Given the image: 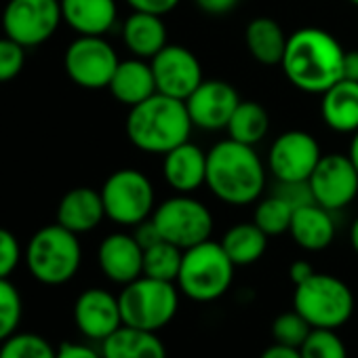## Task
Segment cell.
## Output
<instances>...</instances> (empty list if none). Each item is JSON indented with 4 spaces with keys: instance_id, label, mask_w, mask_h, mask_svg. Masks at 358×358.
<instances>
[{
    "instance_id": "6da1fadb",
    "label": "cell",
    "mask_w": 358,
    "mask_h": 358,
    "mask_svg": "<svg viewBox=\"0 0 358 358\" xmlns=\"http://www.w3.org/2000/svg\"><path fill=\"white\" fill-rule=\"evenodd\" d=\"M341 43L322 28H299L289 41L280 62L287 80L310 95H322L343 78Z\"/></svg>"
},
{
    "instance_id": "7a4b0ae2",
    "label": "cell",
    "mask_w": 358,
    "mask_h": 358,
    "mask_svg": "<svg viewBox=\"0 0 358 358\" xmlns=\"http://www.w3.org/2000/svg\"><path fill=\"white\" fill-rule=\"evenodd\" d=\"M211 194L232 207L257 203L266 188V166L253 145L222 139L207 152V184Z\"/></svg>"
},
{
    "instance_id": "3957f363",
    "label": "cell",
    "mask_w": 358,
    "mask_h": 358,
    "mask_svg": "<svg viewBox=\"0 0 358 358\" xmlns=\"http://www.w3.org/2000/svg\"><path fill=\"white\" fill-rule=\"evenodd\" d=\"M129 141L145 154H166L192 135V118L188 106L162 93H154L145 101L129 108L124 122Z\"/></svg>"
},
{
    "instance_id": "277c9868",
    "label": "cell",
    "mask_w": 358,
    "mask_h": 358,
    "mask_svg": "<svg viewBox=\"0 0 358 358\" xmlns=\"http://www.w3.org/2000/svg\"><path fill=\"white\" fill-rule=\"evenodd\" d=\"M236 266L224 251L222 243L205 241L184 251L177 287L196 303H211L228 293Z\"/></svg>"
},
{
    "instance_id": "5b68a950",
    "label": "cell",
    "mask_w": 358,
    "mask_h": 358,
    "mask_svg": "<svg viewBox=\"0 0 358 358\" xmlns=\"http://www.w3.org/2000/svg\"><path fill=\"white\" fill-rule=\"evenodd\" d=\"M83 262L78 234L66 230L57 222L41 228L28 243L26 264L30 274L47 287L70 282Z\"/></svg>"
},
{
    "instance_id": "8992f818",
    "label": "cell",
    "mask_w": 358,
    "mask_h": 358,
    "mask_svg": "<svg viewBox=\"0 0 358 358\" xmlns=\"http://www.w3.org/2000/svg\"><path fill=\"white\" fill-rule=\"evenodd\" d=\"M352 289L333 274L314 272L308 280L295 285L293 310L299 312L312 329H339L354 314Z\"/></svg>"
},
{
    "instance_id": "52a82bcc",
    "label": "cell",
    "mask_w": 358,
    "mask_h": 358,
    "mask_svg": "<svg viewBox=\"0 0 358 358\" xmlns=\"http://www.w3.org/2000/svg\"><path fill=\"white\" fill-rule=\"evenodd\" d=\"M118 303L122 324L156 333L175 318L179 310V287L175 282L139 276L122 287Z\"/></svg>"
},
{
    "instance_id": "ba28073f",
    "label": "cell",
    "mask_w": 358,
    "mask_h": 358,
    "mask_svg": "<svg viewBox=\"0 0 358 358\" xmlns=\"http://www.w3.org/2000/svg\"><path fill=\"white\" fill-rule=\"evenodd\" d=\"M106 217L116 226L135 228L152 217L156 209V192L145 173L137 169H118L101 186Z\"/></svg>"
},
{
    "instance_id": "9c48e42d",
    "label": "cell",
    "mask_w": 358,
    "mask_h": 358,
    "mask_svg": "<svg viewBox=\"0 0 358 358\" xmlns=\"http://www.w3.org/2000/svg\"><path fill=\"white\" fill-rule=\"evenodd\" d=\"M152 220L160 236L179 249H190L211 238L213 215L209 207L190 194H175L156 205Z\"/></svg>"
},
{
    "instance_id": "30bf717a",
    "label": "cell",
    "mask_w": 358,
    "mask_h": 358,
    "mask_svg": "<svg viewBox=\"0 0 358 358\" xmlns=\"http://www.w3.org/2000/svg\"><path fill=\"white\" fill-rule=\"evenodd\" d=\"M64 22L59 0H9L3 11V32L26 49L47 43Z\"/></svg>"
},
{
    "instance_id": "8fae6325",
    "label": "cell",
    "mask_w": 358,
    "mask_h": 358,
    "mask_svg": "<svg viewBox=\"0 0 358 358\" xmlns=\"http://www.w3.org/2000/svg\"><path fill=\"white\" fill-rule=\"evenodd\" d=\"M120 59L103 36H78L64 55V68L70 80L83 89H108Z\"/></svg>"
},
{
    "instance_id": "7c38bea8",
    "label": "cell",
    "mask_w": 358,
    "mask_h": 358,
    "mask_svg": "<svg viewBox=\"0 0 358 358\" xmlns=\"http://www.w3.org/2000/svg\"><path fill=\"white\" fill-rule=\"evenodd\" d=\"M322 152L316 137L308 131L293 129L280 133L268 152V169L276 182H308L320 162Z\"/></svg>"
},
{
    "instance_id": "4fadbf2b",
    "label": "cell",
    "mask_w": 358,
    "mask_h": 358,
    "mask_svg": "<svg viewBox=\"0 0 358 358\" xmlns=\"http://www.w3.org/2000/svg\"><path fill=\"white\" fill-rule=\"evenodd\" d=\"M308 184L316 205L335 213L352 205L358 196V171L348 154H322Z\"/></svg>"
},
{
    "instance_id": "5bb4252c",
    "label": "cell",
    "mask_w": 358,
    "mask_h": 358,
    "mask_svg": "<svg viewBox=\"0 0 358 358\" xmlns=\"http://www.w3.org/2000/svg\"><path fill=\"white\" fill-rule=\"evenodd\" d=\"M150 66L156 91L182 101H186L205 80L199 57L182 45H166L150 59Z\"/></svg>"
},
{
    "instance_id": "9a60e30c",
    "label": "cell",
    "mask_w": 358,
    "mask_h": 358,
    "mask_svg": "<svg viewBox=\"0 0 358 358\" xmlns=\"http://www.w3.org/2000/svg\"><path fill=\"white\" fill-rule=\"evenodd\" d=\"M238 103V91L230 83L217 78L203 80L199 89L186 99L192 124L203 131L226 129Z\"/></svg>"
},
{
    "instance_id": "2e32d148",
    "label": "cell",
    "mask_w": 358,
    "mask_h": 358,
    "mask_svg": "<svg viewBox=\"0 0 358 358\" xmlns=\"http://www.w3.org/2000/svg\"><path fill=\"white\" fill-rule=\"evenodd\" d=\"M74 322L85 337L93 341L108 339L122 327L118 295H112L99 287L83 291L74 301Z\"/></svg>"
},
{
    "instance_id": "e0dca14e",
    "label": "cell",
    "mask_w": 358,
    "mask_h": 358,
    "mask_svg": "<svg viewBox=\"0 0 358 358\" xmlns=\"http://www.w3.org/2000/svg\"><path fill=\"white\" fill-rule=\"evenodd\" d=\"M97 264L108 280L124 287L143 276V249L133 234L114 232L99 243Z\"/></svg>"
},
{
    "instance_id": "ac0fdd59",
    "label": "cell",
    "mask_w": 358,
    "mask_h": 358,
    "mask_svg": "<svg viewBox=\"0 0 358 358\" xmlns=\"http://www.w3.org/2000/svg\"><path fill=\"white\" fill-rule=\"evenodd\" d=\"M162 177L175 194H194L207 184V152L190 139L162 156Z\"/></svg>"
},
{
    "instance_id": "d6986e66",
    "label": "cell",
    "mask_w": 358,
    "mask_h": 358,
    "mask_svg": "<svg viewBox=\"0 0 358 358\" xmlns=\"http://www.w3.org/2000/svg\"><path fill=\"white\" fill-rule=\"evenodd\" d=\"M106 217L101 192L80 186L66 192L57 205V224L74 234H87L95 230Z\"/></svg>"
},
{
    "instance_id": "ffe728a7",
    "label": "cell",
    "mask_w": 358,
    "mask_h": 358,
    "mask_svg": "<svg viewBox=\"0 0 358 358\" xmlns=\"http://www.w3.org/2000/svg\"><path fill=\"white\" fill-rule=\"evenodd\" d=\"M64 22L78 36H103L108 34L116 20V0H59Z\"/></svg>"
},
{
    "instance_id": "44dd1931",
    "label": "cell",
    "mask_w": 358,
    "mask_h": 358,
    "mask_svg": "<svg viewBox=\"0 0 358 358\" xmlns=\"http://www.w3.org/2000/svg\"><path fill=\"white\" fill-rule=\"evenodd\" d=\"M335 230L337 228L333 222V211L312 203L295 209L289 234L299 249L316 253L324 251L335 241Z\"/></svg>"
},
{
    "instance_id": "7402d4cb",
    "label": "cell",
    "mask_w": 358,
    "mask_h": 358,
    "mask_svg": "<svg viewBox=\"0 0 358 358\" xmlns=\"http://www.w3.org/2000/svg\"><path fill=\"white\" fill-rule=\"evenodd\" d=\"M108 89L116 101H120L129 108H133V106L145 101L148 97H152L154 93H158L150 62L139 59V57L120 62Z\"/></svg>"
},
{
    "instance_id": "603a6c76",
    "label": "cell",
    "mask_w": 358,
    "mask_h": 358,
    "mask_svg": "<svg viewBox=\"0 0 358 358\" xmlns=\"http://www.w3.org/2000/svg\"><path fill=\"white\" fill-rule=\"evenodd\" d=\"M320 116L335 133L358 131V83L341 78L320 95Z\"/></svg>"
},
{
    "instance_id": "cb8c5ba5",
    "label": "cell",
    "mask_w": 358,
    "mask_h": 358,
    "mask_svg": "<svg viewBox=\"0 0 358 358\" xmlns=\"http://www.w3.org/2000/svg\"><path fill=\"white\" fill-rule=\"evenodd\" d=\"M122 43L133 57L152 59L166 47V26L160 15L133 11L122 24Z\"/></svg>"
},
{
    "instance_id": "d4e9b609",
    "label": "cell",
    "mask_w": 358,
    "mask_h": 358,
    "mask_svg": "<svg viewBox=\"0 0 358 358\" xmlns=\"http://www.w3.org/2000/svg\"><path fill=\"white\" fill-rule=\"evenodd\" d=\"M103 358H169L162 339L154 331L122 324L101 341Z\"/></svg>"
},
{
    "instance_id": "484cf974",
    "label": "cell",
    "mask_w": 358,
    "mask_h": 358,
    "mask_svg": "<svg viewBox=\"0 0 358 358\" xmlns=\"http://www.w3.org/2000/svg\"><path fill=\"white\" fill-rule=\"evenodd\" d=\"M289 36L272 17H255L245 30V43L251 57L264 66H280Z\"/></svg>"
},
{
    "instance_id": "4316f807",
    "label": "cell",
    "mask_w": 358,
    "mask_h": 358,
    "mask_svg": "<svg viewBox=\"0 0 358 358\" xmlns=\"http://www.w3.org/2000/svg\"><path fill=\"white\" fill-rule=\"evenodd\" d=\"M268 234L255 224V222H243L232 226L224 238H222V247L228 253V257L232 259V264L236 268L243 266H251L255 262H259L268 249Z\"/></svg>"
},
{
    "instance_id": "83f0119b",
    "label": "cell",
    "mask_w": 358,
    "mask_h": 358,
    "mask_svg": "<svg viewBox=\"0 0 358 358\" xmlns=\"http://www.w3.org/2000/svg\"><path fill=\"white\" fill-rule=\"evenodd\" d=\"M228 137L245 145H257L270 131V114L257 101H243L236 106L228 127Z\"/></svg>"
},
{
    "instance_id": "f1b7e54d",
    "label": "cell",
    "mask_w": 358,
    "mask_h": 358,
    "mask_svg": "<svg viewBox=\"0 0 358 358\" xmlns=\"http://www.w3.org/2000/svg\"><path fill=\"white\" fill-rule=\"evenodd\" d=\"M182 259H184V249H179L169 241H160L143 249V276L177 282Z\"/></svg>"
},
{
    "instance_id": "f546056e",
    "label": "cell",
    "mask_w": 358,
    "mask_h": 358,
    "mask_svg": "<svg viewBox=\"0 0 358 358\" xmlns=\"http://www.w3.org/2000/svg\"><path fill=\"white\" fill-rule=\"evenodd\" d=\"M293 213H295V209L272 192L270 196L257 201V207H255V213H253V222L268 236H280V234L289 232Z\"/></svg>"
},
{
    "instance_id": "4dcf8cb0",
    "label": "cell",
    "mask_w": 358,
    "mask_h": 358,
    "mask_svg": "<svg viewBox=\"0 0 358 358\" xmlns=\"http://www.w3.org/2000/svg\"><path fill=\"white\" fill-rule=\"evenodd\" d=\"M57 348H53L38 333H13L0 343V358H55Z\"/></svg>"
},
{
    "instance_id": "1f68e13d",
    "label": "cell",
    "mask_w": 358,
    "mask_h": 358,
    "mask_svg": "<svg viewBox=\"0 0 358 358\" xmlns=\"http://www.w3.org/2000/svg\"><path fill=\"white\" fill-rule=\"evenodd\" d=\"M299 354L301 358H348V348L335 329H312Z\"/></svg>"
},
{
    "instance_id": "d6a6232c",
    "label": "cell",
    "mask_w": 358,
    "mask_h": 358,
    "mask_svg": "<svg viewBox=\"0 0 358 358\" xmlns=\"http://www.w3.org/2000/svg\"><path fill=\"white\" fill-rule=\"evenodd\" d=\"M22 314L24 301L17 287L9 278H0V343L17 333Z\"/></svg>"
},
{
    "instance_id": "836d02e7",
    "label": "cell",
    "mask_w": 358,
    "mask_h": 358,
    "mask_svg": "<svg viewBox=\"0 0 358 358\" xmlns=\"http://www.w3.org/2000/svg\"><path fill=\"white\" fill-rule=\"evenodd\" d=\"M272 337H274V343H280V345H289V348H301V343L306 341V337L310 335L312 327L310 322L295 310H289V312H280L274 320H272Z\"/></svg>"
},
{
    "instance_id": "e575fe53",
    "label": "cell",
    "mask_w": 358,
    "mask_h": 358,
    "mask_svg": "<svg viewBox=\"0 0 358 358\" xmlns=\"http://www.w3.org/2000/svg\"><path fill=\"white\" fill-rule=\"evenodd\" d=\"M26 66V47L11 41L9 36L0 38V83H9L22 74Z\"/></svg>"
},
{
    "instance_id": "d590c367",
    "label": "cell",
    "mask_w": 358,
    "mask_h": 358,
    "mask_svg": "<svg viewBox=\"0 0 358 358\" xmlns=\"http://www.w3.org/2000/svg\"><path fill=\"white\" fill-rule=\"evenodd\" d=\"M22 259V247L17 236L7 230V228H0V278H9Z\"/></svg>"
},
{
    "instance_id": "8d00e7d4",
    "label": "cell",
    "mask_w": 358,
    "mask_h": 358,
    "mask_svg": "<svg viewBox=\"0 0 358 358\" xmlns=\"http://www.w3.org/2000/svg\"><path fill=\"white\" fill-rule=\"evenodd\" d=\"M274 194L280 196L285 203H289L293 209H301L306 205L316 203L308 182H276Z\"/></svg>"
},
{
    "instance_id": "74e56055",
    "label": "cell",
    "mask_w": 358,
    "mask_h": 358,
    "mask_svg": "<svg viewBox=\"0 0 358 358\" xmlns=\"http://www.w3.org/2000/svg\"><path fill=\"white\" fill-rule=\"evenodd\" d=\"M124 3L133 11H141V13H152V15L164 17L166 13L175 11L182 0H124Z\"/></svg>"
},
{
    "instance_id": "f35d334b",
    "label": "cell",
    "mask_w": 358,
    "mask_h": 358,
    "mask_svg": "<svg viewBox=\"0 0 358 358\" xmlns=\"http://www.w3.org/2000/svg\"><path fill=\"white\" fill-rule=\"evenodd\" d=\"M55 358H103V356H101V352H97L91 345L74 343V341H64L57 348V356Z\"/></svg>"
},
{
    "instance_id": "ab89813d",
    "label": "cell",
    "mask_w": 358,
    "mask_h": 358,
    "mask_svg": "<svg viewBox=\"0 0 358 358\" xmlns=\"http://www.w3.org/2000/svg\"><path fill=\"white\" fill-rule=\"evenodd\" d=\"M133 236H135V241L141 245V249H148V247H152V245L164 241V238L160 236V232H158V228H156V224H154L152 217L145 220V222H141V224H137Z\"/></svg>"
},
{
    "instance_id": "60d3db41",
    "label": "cell",
    "mask_w": 358,
    "mask_h": 358,
    "mask_svg": "<svg viewBox=\"0 0 358 358\" xmlns=\"http://www.w3.org/2000/svg\"><path fill=\"white\" fill-rule=\"evenodd\" d=\"M196 7L209 15H226L230 13L241 0H194Z\"/></svg>"
},
{
    "instance_id": "b9f144b4",
    "label": "cell",
    "mask_w": 358,
    "mask_h": 358,
    "mask_svg": "<svg viewBox=\"0 0 358 358\" xmlns=\"http://www.w3.org/2000/svg\"><path fill=\"white\" fill-rule=\"evenodd\" d=\"M312 274H314V268H312V264L306 262V259H295V262L289 266V278H291L293 285H299V282L308 280Z\"/></svg>"
},
{
    "instance_id": "7bdbcfd3",
    "label": "cell",
    "mask_w": 358,
    "mask_h": 358,
    "mask_svg": "<svg viewBox=\"0 0 358 358\" xmlns=\"http://www.w3.org/2000/svg\"><path fill=\"white\" fill-rule=\"evenodd\" d=\"M259 358H301L297 348H289V345H280V343H272L270 348H266Z\"/></svg>"
},
{
    "instance_id": "ee69618b",
    "label": "cell",
    "mask_w": 358,
    "mask_h": 358,
    "mask_svg": "<svg viewBox=\"0 0 358 358\" xmlns=\"http://www.w3.org/2000/svg\"><path fill=\"white\" fill-rule=\"evenodd\" d=\"M343 78L358 83V51H345L343 53Z\"/></svg>"
},
{
    "instance_id": "f6af8a7d",
    "label": "cell",
    "mask_w": 358,
    "mask_h": 358,
    "mask_svg": "<svg viewBox=\"0 0 358 358\" xmlns=\"http://www.w3.org/2000/svg\"><path fill=\"white\" fill-rule=\"evenodd\" d=\"M348 156H350L352 164H354L356 171H358V131L352 133V141H350V148H348Z\"/></svg>"
},
{
    "instance_id": "bcb514c9",
    "label": "cell",
    "mask_w": 358,
    "mask_h": 358,
    "mask_svg": "<svg viewBox=\"0 0 358 358\" xmlns=\"http://www.w3.org/2000/svg\"><path fill=\"white\" fill-rule=\"evenodd\" d=\"M350 245H352V249H354V253L358 255V217L352 222V226H350Z\"/></svg>"
},
{
    "instance_id": "7dc6e473",
    "label": "cell",
    "mask_w": 358,
    "mask_h": 358,
    "mask_svg": "<svg viewBox=\"0 0 358 358\" xmlns=\"http://www.w3.org/2000/svg\"><path fill=\"white\" fill-rule=\"evenodd\" d=\"M348 3H352L354 7H358V0H348Z\"/></svg>"
}]
</instances>
